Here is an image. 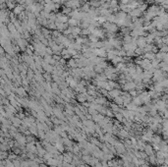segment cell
Segmentation results:
<instances>
[{
    "mask_svg": "<svg viewBox=\"0 0 168 167\" xmlns=\"http://www.w3.org/2000/svg\"><path fill=\"white\" fill-rule=\"evenodd\" d=\"M42 77H43V79L46 80V82H48V83H49V82H51L52 78H51V76H49V75H48V73L44 74L43 76H42Z\"/></svg>",
    "mask_w": 168,
    "mask_h": 167,
    "instance_id": "44dd1931",
    "label": "cell"
},
{
    "mask_svg": "<svg viewBox=\"0 0 168 167\" xmlns=\"http://www.w3.org/2000/svg\"><path fill=\"white\" fill-rule=\"evenodd\" d=\"M105 115H107V117H109V118H112V117H114V113H113L110 109H106Z\"/></svg>",
    "mask_w": 168,
    "mask_h": 167,
    "instance_id": "7402d4cb",
    "label": "cell"
},
{
    "mask_svg": "<svg viewBox=\"0 0 168 167\" xmlns=\"http://www.w3.org/2000/svg\"><path fill=\"white\" fill-rule=\"evenodd\" d=\"M15 93L18 94L19 98H25V96H27V92H26V89L23 87H18V88H16V92Z\"/></svg>",
    "mask_w": 168,
    "mask_h": 167,
    "instance_id": "5b68a950",
    "label": "cell"
},
{
    "mask_svg": "<svg viewBox=\"0 0 168 167\" xmlns=\"http://www.w3.org/2000/svg\"><path fill=\"white\" fill-rule=\"evenodd\" d=\"M144 150H145V154L149 155V156L153 154V149H152V147L150 144H145V148H144Z\"/></svg>",
    "mask_w": 168,
    "mask_h": 167,
    "instance_id": "52a82bcc",
    "label": "cell"
},
{
    "mask_svg": "<svg viewBox=\"0 0 168 167\" xmlns=\"http://www.w3.org/2000/svg\"><path fill=\"white\" fill-rule=\"evenodd\" d=\"M41 65H42V68L45 70L47 73H51L52 71H53V67L50 65H48L47 63H41Z\"/></svg>",
    "mask_w": 168,
    "mask_h": 167,
    "instance_id": "8fae6325",
    "label": "cell"
},
{
    "mask_svg": "<svg viewBox=\"0 0 168 167\" xmlns=\"http://www.w3.org/2000/svg\"><path fill=\"white\" fill-rule=\"evenodd\" d=\"M94 80L97 81V82H103V81H107V78L104 74H97L95 75Z\"/></svg>",
    "mask_w": 168,
    "mask_h": 167,
    "instance_id": "9c48e42d",
    "label": "cell"
},
{
    "mask_svg": "<svg viewBox=\"0 0 168 167\" xmlns=\"http://www.w3.org/2000/svg\"><path fill=\"white\" fill-rule=\"evenodd\" d=\"M129 94H130L132 98H135V96H137V95H139V92L136 91V89H132V91L129 92Z\"/></svg>",
    "mask_w": 168,
    "mask_h": 167,
    "instance_id": "d6986e66",
    "label": "cell"
},
{
    "mask_svg": "<svg viewBox=\"0 0 168 167\" xmlns=\"http://www.w3.org/2000/svg\"><path fill=\"white\" fill-rule=\"evenodd\" d=\"M114 117H115V118L117 119V121H119V122H124V121L126 120L120 112H116V113H114Z\"/></svg>",
    "mask_w": 168,
    "mask_h": 167,
    "instance_id": "4fadbf2b",
    "label": "cell"
},
{
    "mask_svg": "<svg viewBox=\"0 0 168 167\" xmlns=\"http://www.w3.org/2000/svg\"><path fill=\"white\" fill-rule=\"evenodd\" d=\"M69 66H70V67H72V68H76V67H77V64H76V61L73 60V59H72V60H71L70 62H69Z\"/></svg>",
    "mask_w": 168,
    "mask_h": 167,
    "instance_id": "603a6c76",
    "label": "cell"
},
{
    "mask_svg": "<svg viewBox=\"0 0 168 167\" xmlns=\"http://www.w3.org/2000/svg\"><path fill=\"white\" fill-rule=\"evenodd\" d=\"M145 57H146V58H149V59H152V58L154 57V55L153 54H146Z\"/></svg>",
    "mask_w": 168,
    "mask_h": 167,
    "instance_id": "d4e9b609",
    "label": "cell"
},
{
    "mask_svg": "<svg viewBox=\"0 0 168 167\" xmlns=\"http://www.w3.org/2000/svg\"><path fill=\"white\" fill-rule=\"evenodd\" d=\"M82 154H84V155H89V151H88V150H87V149H85L84 150H83V152H82Z\"/></svg>",
    "mask_w": 168,
    "mask_h": 167,
    "instance_id": "cb8c5ba5",
    "label": "cell"
},
{
    "mask_svg": "<svg viewBox=\"0 0 168 167\" xmlns=\"http://www.w3.org/2000/svg\"><path fill=\"white\" fill-rule=\"evenodd\" d=\"M121 88H122V89L125 91V92H130L132 89H135L136 88V84L134 83L133 81H131V82H126L124 85H122Z\"/></svg>",
    "mask_w": 168,
    "mask_h": 167,
    "instance_id": "7a4b0ae2",
    "label": "cell"
},
{
    "mask_svg": "<svg viewBox=\"0 0 168 167\" xmlns=\"http://www.w3.org/2000/svg\"><path fill=\"white\" fill-rule=\"evenodd\" d=\"M102 71H103V69L101 67H99L98 65H96L94 68H93V72H94V73H97V74H101Z\"/></svg>",
    "mask_w": 168,
    "mask_h": 167,
    "instance_id": "e0dca14e",
    "label": "cell"
},
{
    "mask_svg": "<svg viewBox=\"0 0 168 167\" xmlns=\"http://www.w3.org/2000/svg\"><path fill=\"white\" fill-rule=\"evenodd\" d=\"M110 107H111V111L113 112V113H116V112H120V107H119V105H117V104H113V103H111L110 104Z\"/></svg>",
    "mask_w": 168,
    "mask_h": 167,
    "instance_id": "5bb4252c",
    "label": "cell"
},
{
    "mask_svg": "<svg viewBox=\"0 0 168 167\" xmlns=\"http://www.w3.org/2000/svg\"><path fill=\"white\" fill-rule=\"evenodd\" d=\"M158 84L161 86V87H163V88H167V86H168V81H167V79L165 78V79H163L162 81H160V82H158Z\"/></svg>",
    "mask_w": 168,
    "mask_h": 167,
    "instance_id": "2e32d148",
    "label": "cell"
},
{
    "mask_svg": "<svg viewBox=\"0 0 168 167\" xmlns=\"http://www.w3.org/2000/svg\"><path fill=\"white\" fill-rule=\"evenodd\" d=\"M83 126L87 127V128H89V129H93V127H94V122H93V120L86 119V120L83 121Z\"/></svg>",
    "mask_w": 168,
    "mask_h": 167,
    "instance_id": "8992f818",
    "label": "cell"
},
{
    "mask_svg": "<svg viewBox=\"0 0 168 167\" xmlns=\"http://www.w3.org/2000/svg\"><path fill=\"white\" fill-rule=\"evenodd\" d=\"M149 162L151 163V164H155V163H156V156H155L154 154H152V155H149Z\"/></svg>",
    "mask_w": 168,
    "mask_h": 167,
    "instance_id": "ac0fdd59",
    "label": "cell"
},
{
    "mask_svg": "<svg viewBox=\"0 0 168 167\" xmlns=\"http://www.w3.org/2000/svg\"><path fill=\"white\" fill-rule=\"evenodd\" d=\"M15 139H16V142L20 144V147H25L26 144H27V141H26V136H24L23 134H20V133H17L15 135Z\"/></svg>",
    "mask_w": 168,
    "mask_h": 167,
    "instance_id": "6da1fadb",
    "label": "cell"
},
{
    "mask_svg": "<svg viewBox=\"0 0 168 167\" xmlns=\"http://www.w3.org/2000/svg\"><path fill=\"white\" fill-rule=\"evenodd\" d=\"M113 100H114V103L117 104V105H119V106L123 105V98H122V95H119V96L114 98Z\"/></svg>",
    "mask_w": 168,
    "mask_h": 167,
    "instance_id": "30bf717a",
    "label": "cell"
},
{
    "mask_svg": "<svg viewBox=\"0 0 168 167\" xmlns=\"http://www.w3.org/2000/svg\"><path fill=\"white\" fill-rule=\"evenodd\" d=\"M140 167H149L148 164H146V162L144 163V164H142V165H140Z\"/></svg>",
    "mask_w": 168,
    "mask_h": 167,
    "instance_id": "484cf974",
    "label": "cell"
},
{
    "mask_svg": "<svg viewBox=\"0 0 168 167\" xmlns=\"http://www.w3.org/2000/svg\"><path fill=\"white\" fill-rule=\"evenodd\" d=\"M0 124H1V120H0Z\"/></svg>",
    "mask_w": 168,
    "mask_h": 167,
    "instance_id": "4316f807",
    "label": "cell"
},
{
    "mask_svg": "<svg viewBox=\"0 0 168 167\" xmlns=\"http://www.w3.org/2000/svg\"><path fill=\"white\" fill-rule=\"evenodd\" d=\"M121 89L120 88H112L111 91L108 92V98H114L116 96H119L121 95Z\"/></svg>",
    "mask_w": 168,
    "mask_h": 167,
    "instance_id": "3957f363",
    "label": "cell"
},
{
    "mask_svg": "<svg viewBox=\"0 0 168 167\" xmlns=\"http://www.w3.org/2000/svg\"><path fill=\"white\" fill-rule=\"evenodd\" d=\"M8 159H10V160H14V159H17L18 158V156H17V154H15V153H10V154H8Z\"/></svg>",
    "mask_w": 168,
    "mask_h": 167,
    "instance_id": "ffe728a7",
    "label": "cell"
},
{
    "mask_svg": "<svg viewBox=\"0 0 168 167\" xmlns=\"http://www.w3.org/2000/svg\"><path fill=\"white\" fill-rule=\"evenodd\" d=\"M77 100L80 102V103H84V102L87 101V99H86V93H79V94H77Z\"/></svg>",
    "mask_w": 168,
    "mask_h": 167,
    "instance_id": "ba28073f",
    "label": "cell"
},
{
    "mask_svg": "<svg viewBox=\"0 0 168 167\" xmlns=\"http://www.w3.org/2000/svg\"><path fill=\"white\" fill-rule=\"evenodd\" d=\"M119 136H121V137H124V138H129V132H127L126 130H121L119 133H118Z\"/></svg>",
    "mask_w": 168,
    "mask_h": 167,
    "instance_id": "9a60e30c",
    "label": "cell"
},
{
    "mask_svg": "<svg viewBox=\"0 0 168 167\" xmlns=\"http://www.w3.org/2000/svg\"><path fill=\"white\" fill-rule=\"evenodd\" d=\"M132 102L135 104V105H137V106H140L141 104H143V102H142V100H141V98H139V95H137V96H135V98H132Z\"/></svg>",
    "mask_w": 168,
    "mask_h": 167,
    "instance_id": "7c38bea8",
    "label": "cell"
},
{
    "mask_svg": "<svg viewBox=\"0 0 168 167\" xmlns=\"http://www.w3.org/2000/svg\"><path fill=\"white\" fill-rule=\"evenodd\" d=\"M94 102L97 103V104H100V105H109L107 99L105 98H103V96H101V95L94 98Z\"/></svg>",
    "mask_w": 168,
    "mask_h": 167,
    "instance_id": "277c9868",
    "label": "cell"
}]
</instances>
